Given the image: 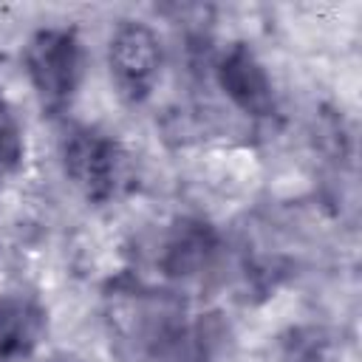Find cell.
<instances>
[{
    "label": "cell",
    "instance_id": "obj_3",
    "mask_svg": "<svg viewBox=\"0 0 362 362\" xmlns=\"http://www.w3.org/2000/svg\"><path fill=\"white\" fill-rule=\"evenodd\" d=\"M107 65L127 102H144L161 74V42L144 23H122L107 45Z\"/></svg>",
    "mask_w": 362,
    "mask_h": 362
},
{
    "label": "cell",
    "instance_id": "obj_5",
    "mask_svg": "<svg viewBox=\"0 0 362 362\" xmlns=\"http://www.w3.org/2000/svg\"><path fill=\"white\" fill-rule=\"evenodd\" d=\"M45 308L28 294L0 297V359L17 362L34 354L45 334Z\"/></svg>",
    "mask_w": 362,
    "mask_h": 362
},
{
    "label": "cell",
    "instance_id": "obj_4",
    "mask_svg": "<svg viewBox=\"0 0 362 362\" xmlns=\"http://www.w3.org/2000/svg\"><path fill=\"white\" fill-rule=\"evenodd\" d=\"M218 79L221 88L226 90V96L249 116H272L277 102H274V90H272V79L266 74V68L257 62V57L252 54V48H246L243 42L232 45L218 68Z\"/></svg>",
    "mask_w": 362,
    "mask_h": 362
},
{
    "label": "cell",
    "instance_id": "obj_1",
    "mask_svg": "<svg viewBox=\"0 0 362 362\" xmlns=\"http://www.w3.org/2000/svg\"><path fill=\"white\" fill-rule=\"evenodd\" d=\"M25 71L45 113L59 116L82 82V42L74 28H40L25 45Z\"/></svg>",
    "mask_w": 362,
    "mask_h": 362
},
{
    "label": "cell",
    "instance_id": "obj_7",
    "mask_svg": "<svg viewBox=\"0 0 362 362\" xmlns=\"http://www.w3.org/2000/svg\"><path fill=\"white\" fill-rule=\"evenodd\" d=\"M62 362H68V359H62Z\"/></svg>",
    "mask_w": 362,
    "mask_h": 362
},
{
    "label": "cell",
    "instance_id": "obj_2",
    "mask_svg": "<svg viewBox=\"0 0 362 362\" xmlns=\"http://www.w3.org/2000/svg\"><path fill=\"white\" fill-rule=\"evenodd\" d=\"M62 167L74 187L93 204L110 201L124 181V150L99 127L71 124L62 136Z\"/></svg>",
    "mask_w": 362,
    "mask_h": 362
},
{
    "label": "cell",
    "instance_id": "obj_6",
    "mask_svg": "<svg viewBox=\"0 0 362 362\" xmlns=\"http://www.w3.org/2000/svg\"><path fill=\"white\" fill-rule=\"evenodd\" d=\"M20 158H23V130L11 105L0 90V175L17 170Z\"/></svg>",
    "mask_w": 362,
    "mask_h": 362
}]
</instances>
